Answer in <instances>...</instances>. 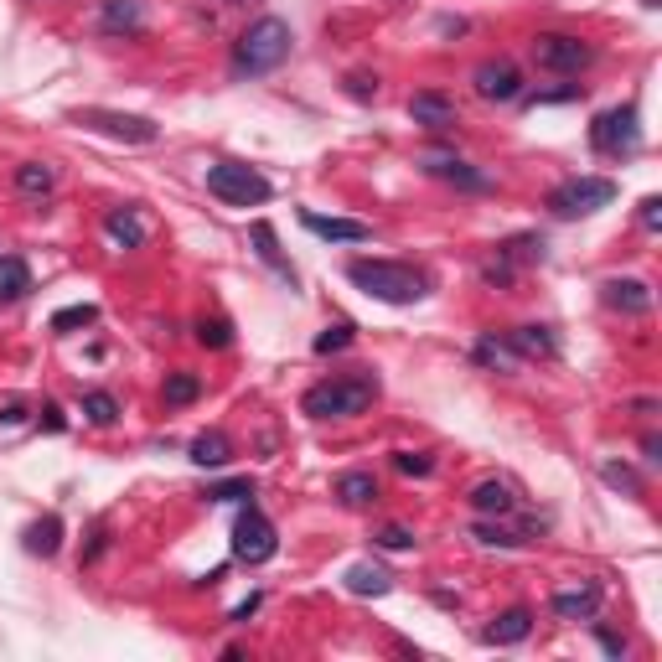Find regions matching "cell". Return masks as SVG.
I'll list each match as a JSON object with an SVG mask.
<instances>
[{"mask_svg": "<svg viewBox=\"0 0 662 662\" xmlns=\"http://www.w3.org/2000/svg\"><path fill=\"white\" fill-rule=\"evenodd\" d=\"M104 233H109V244H119V249H145V223L130 213V207H114V213L104 218Z\"/></svg>", "mask_w": 662, "mask_h": 662, "instance_id": "cell-20", "label": "cell"}, {"mask_svg": "<svg viewBox=\"0 0 662 662\" xmlns=\"http://www.w3.org/2000/svg\"><path fill=\"white\" fill-rule=\"evenodd\" d=\"M471 533H476V544H487V549H518V544H528L523 533H513V528H497V523H476Z\"/></svg>", "mask_w": 662, "mask_h": 662, "instance_id": "cell-30", "label": "cell"}, {"mask_svg": "<svg viewBox=\"0 0 662 662\" xmlns=\"http://www.w3.org/2000/svg\"><path fill=\"white\" fill-rule=\"evenodd\" d=\"M347 280L363 295L383 300V306H414V300L430 295V280L414 264H394V259H352Z\"/></svg>", "mask_w": 662, "mask_h": 662, "instance_id": "cell-1", "label": "cell"}, {"mask_svg": "<svg viewBox=\"0 0 662 662\" xmlns=\"http://www.w3.org/2000/svg\"><path fill=\"white\" fill-rule=\"evenodd\" d=\"M290 21L280 16H259L244 37L233 42V73L238 78H264V73H275L285 57H290Z\"/></svg>", "mask_w": 662, "mask_h": 662, "instance_id": "cell-2", "label": "cell"}, {"mask_svg": "<svg viewBox=\"0 0 662 662\" xmlns=\"http://www.w3.org/2000/svg\"><path fill=\"white\" fill-rule=\"evenodd\" d=\"M83 414H88V425H114L119 419V404H114V394H83Z\"/></svg>", "mask_w": 662, "mask_h": 662, "instance_id": "cell-32", "label": "cell"}, {"mask_svg": "<svg viewBox=\"0 0 662 662\" xmlns=\"http://www.w3.org/2000/svg\"><path fill=\"white\" fill-rule=\"evenodd\" d=\"M373 544H378V549H388V554H404V549H414V533H409V528H399V523H388V528H378V533H373Z\"/></svg>", "mask_w": 662, "mask_h": 662, "instance_id": "cell-36", "label": "cell"}, {"mask_svg": "<svg viewBox=\"0 0 662 662\" xmlns=\"http://www.w3.org/2000/svg\"><path fill=\"white\" fill-rule=\"evenodd\" d=\"M528 631H533V611L528 606H513V611H502L487 626V642L492 647H518V642H528Z\"/></svg>", "mask_w": 662, "mask_h": 662, "instance_id": "cell-18", "label": "cell"}, {"mask_svg": "<svg viewBox=\"0 0 662 662\" xmlns=\"http://www.w3.org/2000/svg\"><path fill=\"white\" fill-rule=\"evenodd\" d=\"M590 145H595V156H606V161L637 156V150H642V119H637V104H621V109L595 114Z\"/></svg>", "mask_w": 662, "mask_h": 662, "instance_id": "cell-4", "label": "cell"}, {"mask_svg": "<svg viewBox=\"0 0 662 662\" xmlns=\"http://www.w3.org/2000/svg\"><path fill=\"white\" fill-rule=\"evenodd\" d=\"M616 202V182L611 176H569L549 192V213L554 218H590L600 207Z\"/></svg>", "mask_w": 662, "mask_h": 662, "instance_id": "cell-6", "label": "cell"}, {"mask_svg": "<svg viewBox=\"0 0 662 662\" xmlns=\"http://www.w3.org/2000/svg\"><path fill=\"white\" fill-rule=\"evenodd\" d=\"M595 637H600V647H606L611 657H626V637H616V631H606V626H595Z\"/></svg>", "mask_w": 662, "mask_h": 662, "instance_id": "cell-40", "label": "cell"}, {"mask_svg": "<svg viewBox=\"0 0 662 662\" xmlns=\"http://www.w3.org/2000/svg\"><path fill=\"white\" fill-rule=\"evenodd\" d=\"M347 94H352V99H373V94H378V83H368L363 73H352V78H347Z\"/></svg>", "mask_w": 662, "mask_h": 662, "instance_id": "cell-41", "label": "cell"}, {"mask_svg": "<svg viewBox=\"0 0 662 662\" xmlns=\"http://www.w3.org/2000/svg\"><path fill=\"white\" fill-rule=\"evenodd\" d=\"M57 187V171L47 166V161H26V166H16V192H26V197H47Z\"/></svg>", "mask_w": 662, "mask_h": 662, "instance_id": "cell-27", "label": "cell"}, {"mask_svg": "<svg viewBox=\"0 0 662 662\" xmlns=\"http://www.w3.org/2000/svg\"><path fill=\"white\" fill-rule=\"evenodd\" d=\"M249 238H254V254H259L269 269H275L280 280H290V285H295V269H290V259L280 254V238H275V228H269V223H254V228H249Z\"/></svg>", "mask_w": 662, "mask_h": 662, "instance_id": "cell-21", "label": "cell"}, {"mask_svg": "<svg viewBox=\"0 0 662 662\" xmlns=\"http://www.w3.org/2000/svg\"><path fill=\"white\" fill-rule=\"evenodd\" d=\"M259 600H264V595H249L244 606H233V616H228V621H233V626H249V616L259 611Z\"/></svg>", "mask_w": 662, "mask_h": 662, "instance_id": "cell-42", "label": "cell"}, {"mask_svg": "<svg viewBox=\"0 0 662 662\" xmlns=\"http://www.w3.org/2000/svg\"><path fill=\"white\" fill-rule=\"evenodd\" d=\"M275 554H280L275 523H269L259 507L249 502L244 513H238V523H233V559H238V564H269Z\"/></svg>", "mask_w": 662, "mask_h": 662, "instance_id": "cell-7", "label": "cell"}, {"mask_svg": "<svg viewBox=\"0 0 662 662\" xmlns=\"http://www.w3.org/2000/svg\"><path fill=\"white\" fill-rule=\"evenodd\" d=\"M207 192H213L218 202H228V207H259V202L275 197V187H269L254 166H238V161H213L207 166Z\"/></svg>", "mask_w": 662, "mask_h": 662, "instance_id": "cell-5", "label": "cell"}, {"mask_svg": "<svg viewBox=\"0 0 662 662\" xmlns=\"http://www.w3.org/2000/svg\"><path fill=\"white\" fill-rule=\"evenodd\" d=\"M331 492H337L347 507H368V502H378V481H373V471H342Z\"/></svg>", "mask_w": 662, "mask_h": 662, "instance_id": "cell-22", "label": "cell"}, {"mask_svg": "<svg viewBox=\"0 0 662 662\" xmlns=\"http://www.w3.org/2000/svg\"><path fill=\"white\" fill-rule=\"evenodd\" d=\"M300 223H306V233L326 238V244H363V238H373L368 223L357 218H321V213H300Z\"/></svg>", "mask_w": 662, "mask_h": 662, "instance_id": "cell-13", "label": "cell"}, {"mask_svg": "<svg viewBox=\"0 0 662 662\" xmlns=\"http://www.w3.org/2000/svg\"><path fill=\"white\" fill-rule=\"evenodd\" d=\"M197 342H202V347H233V326H228L223 316H213V321L202 316V321H197Z\"/></svg>", "mask_w": 662, "mask_h": 662, "instance_id": "cell-34", "label": "cell"}, {"mask_svg": "<svg viewBox=\"0 0 662 662\" xmlns=\"http://www.w3.org/2000/svg\"><path fill=\"white\" fill-rule=\"evenodd\" d=\"M471 507L481 518H507L518 507V497H513L507 481H476V487H471Z\"/></svg>", "mask_w": 662, "mask_h": 662, "instance_id": "cell-17", "label": "cell"}, {"mask_svg": "<svg viewBox=\"0 0 662 662\" xmlns=\"http://www.w3.org/2000/svg\"><path fill=\"white\" fill-rule=\"evenodd\" d=\"M57 549H63V518H57V513H47L42 523H32V528H26V554H42V559H52Z\"/></svg>", "mask_w": 662, "mask_h": 662, "instance_id": "cell-24", "label": "cell"}, {"mask_svg": "<svg viewBox=\"0 0 662 662\" xmlns=\"http://www.w3.org/2000/svg\"><path fill=\"white\" fill-rule=\"evenodd\" d=\"M94 321H99V306H88V300H83V306H63V311H57L52 331H73V326H94Z\"/></svg>", "mask_w": 662, "mask_h": 662, "instance_id": "cell-33", "label": "cell"}, {"mask_svg": "<svg viewBox=\"0 0 662 662\" xmlns=\"http://www.w3.org/2000/svg\"><path fill=\"white\" fill-rule=\"evenodd\" d=\"M507 347L518 357H554V331L549 326H518V331H507Z\"/></svg>", "mask_w": 662, "mask_h": 662, "instance_id": "cell-23", "label": "cell"}, {"mask_svg": "<svg viewBox=\"0 0 662 662\" xmlns=\"http://www.w3.org/2000/svg\"><path fill=\"white\" fill-rule=\"evenodd\" d=\"M378 399V378L373 373H352V378H326L316 388H306V399H300V414L311 419H352L373 409Z\"/></svg>", "mask_w": 662, "mask_h": 662, "instance_id": "cell-3", "label": "cell"}, {"mask_svg": "<svg viewBox=\"0 0 662 662\" xmlns=\"http://www.w3.org/2000/svg\"><path fill=\"white\" fill-rule=\"evenodd\" d=\"M425 171L440 176V182H450V187H461V192H487L492 187L487 176H481L476 166H466L461 156H425Z\"/></svg>", "mask_w": 662, "mask_h": 662, "instance_id": "cell-14", "label": "cell"}, {"mask_svg": "<svg viewBox=\"0 0 662 662\" xmlns=\"http://www.w3.org/2000/svg\"><path fill=\"white\" fill-rule=\"evenodd\" d=\"M228 461H233V440H228L223 430H202V435L192 440V466L218 471V466H228Z\"/></svg>", "mask_w": 662, "mask_h": 662, "instance_id": "cell-19", "label": "cell"}, {"mask_svg": "<svg viewBox=\"0 0 662 662\" xmlns=\"http://www.w3.org/2000/svg\"><path fill=\"white\" fill-rule=\"evenodd\" d=\"M213 502H238V497H254V476H233V481H213L207 487Z\"/></svg>", "mask_w": 662, "mask_h": 662, "instance_id": "cell-35", "label": "cell"}, {"mask_svg": "<svg viewBox=\"0 0 662 662\" xmlns=\"http://www.w3.org/2000/svg\"><path fill=\"white\" fill-rule=\"evenodd\" d=\"M409 119L425 130H450L456 125V104H450L445 94H414L409 99Z\"/></svg>", "mask_w": 662, "mask_h": 662, "instance_id": "cell-15", "label": "cell"}, {"mask_svg": "<svg viewBox=\"0 0 662 662\" xmlns=\"http://www.w3.org/2000/svg\"><path fill=\"white\" fill-rule=\"evenodd\" d=\"M233 6H238V0H233Z\"/></svg>", "mask_w": 662, "mask_h": 662, "instance_id": "cell-45", "label": "cell"}, {"mask_svg": "<svg viewBox=\"0 0 662 662\" xmlns=\"http://www.w3.org/2000/svg\"><path fill=\"white\" fill-rule=\"evenodd\" d=\"M642 456H647L652 466L662 461V440H657V435H647V440H642Z\"/></svg>", "mask_w": 662, "mask_h": 662, "instance_id": "cell-44", "label": "cell"}, {"mask_svg": "<svg viewBox=\"0 0 662 662\" xmlns=\"http://www.w3.org/2000/svg\"><path fill=\"white\" fill-rule=\"evenodd\" d=\"M26 290H32V269H26V259L6 254L0 259V300H21Z\"/></svg>", "mask_w": 662, "mask_h": 662, "instance_id": "cell-28", "label": "cell"}, {"mask_svg": "<svg viewBox=\"0 0 662 662\" xmlns=\"http://www.w3.org/2000/svg\"><path fill=\"white\" fill-rule=\"evenodd\" d=\"M352 337H357V326L352 321H331L321 337H316V357H326V352H342V347H352Z\"/></svg>", "mask_w": 662, "mask_h": 662, "instance_id": "cell-31", "label": "cell"}, {"mask_svg": "<svg viewBox=\"0 0 662 662\" xmlns=\"http://www.w3.org/2000/svg\"><path fill=\"white\" fill-rule=\"evenodd\" d=\"M590 57L595 52L580 37H564V32H544L533 42V63L549 68V73H580V68H590Z\"/></svg>", "mask_w": 662, "mask_h": 662, "instance_id": "cell-9", "label": "cell"}, {"mask_svg": "<svg viewBox=\"0 0 662 662\" xmlns=\"http://www.w3.org/2000/svg\"><path fill=\"white\" fill-rule=\"evenodd\" d=\"M600 300L621 316H647L652 311V285L647 280H606L600 285Z\"/></svg>", "mask_w": 662, "mask_h": 662, "instance_id": "cell-12", "label": "cell"}, {"mask_svg": "<svg viewBox=\"0 0 662 662\" xmlns=\"http://www.w3.org/2000/svg\"><path fill=\"white\" fill-rule=\"evenodd\" d=\"M642 228H662V197H642Z\"/></svg>", "mask_w": 662, "mask_h": 662, "instance_id": "cell-39", "label": "cell"}, {"mask_svg": "<svg viewBox=\"0 0 662 662\" xmlns=\"http://www.w3.org/2000/svg\"><path fill=\"white\" fill-rule=\"evenodd\" d=\"M600 600H606V590H600L595 580H585V585H569V590H554V595H549V611H554L559 621H595V611H600Z\"/></svg>", "mask_w": 662, "mask_h": 662, "instance_id": "cell-11", "label": "cell"}, {"mask_svg": "<svg viewBox=\"0 0 662 662\" xmlns=\"http://www.w3.org/2000/svg\"><path fill=\"white\" fill-rule=\"evenodd\" d=\"M78 125L99 130V135H109V140H125V145H156V135H161L156 119H145V114H119V109H78Z\"/></svg>", "mask_w": 662, "mask_h": 662, "instance_id": "cell-8", "label": "cell"}, {"mask_svg": "<svg viewBox=\"0 0 662 662\" xmlns=\"http://www.w3.org/2000/svg\"><path fill=\"white\" fill-rule=\"evenodd\" d=\"M347 590L352 595H388L394 590V575H388L383 564H352L347 569Z\"/></svg>", "mask_w": 662, "mask_h": 662, "instance_id": "cell-25", "label": "cell"}, {"mask_svg": "<svg viewBox=\"0 0 662 662\" xmlns=\"http://www.w3.org/2000/svg\"><path fill=\"white\" fill-rule=\"evenodd\" d=\"M63 425H68V419H63V409H57V404H47V409H42V430H52V435H57Z\"/></svg>", "mask_w": 662, "mask_h": 662, "instance_id": "cell-43", "label": "cell"}, {"mask_svg": "<svg viewBox=\"0 0 662 662\" xmlns=\"http://www.w3.org/2000/svg\"><path fill=\"white\" fill-rule=\"evenodd\" d=\"M197 394H202V383H197L192 373H171V378H166V404H171V409L197 404Z\"/></svg>", "mask_w": 662, "mask_h": 662, "instance_id": "cell-29", "label": "cell"}, {"mask_svg": "<svg viewBox=\"0 0 662 662\" xmlns=\"http://www.w3.org/2000/svg\"><path fill=\"white\" fill-rule=\"evenodd\" d=\"M471 357H476L481 368H502V373H513V368L523 363V357H518L513 347H507V342H497V337H476Z\"/></svg>", "mask_w": 662, "mask_h": 662, "instance_id": "cell-26", "label": "cell"}, {"mask_svg": "<svg viewBox=\"0 0 662 662\" xmlns=\"http://www.w3.org/2000/svg\"><path fill=\"white\" fill-rule=\"evenodd\" d=\"M600 481H606V487H621V492H642L637 471H631V466H616V461H606V466H600Z\"/></svg>", "mask_w": 662, "mask_h": 662, "instance_id": "cell-37", "label": "cell"}, {"mask_svg": "<svg viewBox=\"0 0 662 662\" xmlns=\"http://www.w3.org/2000/svg\"><path fill=\"white\" fill-rule=\"evenodd\" d=\"M394 466H399L404 476H430V471H435V461L425 456V450H399V456H394Z\"/></svg>", "mask_w": 662, "mask_h": 662, "instance_id": "cell-38", "label": "cell"}, {"mask_svg": "<svg viewBox=\"0 0 662 662\" xmlns=\"http://www.w3.org/2000/svg\"><path fill=\"white\" fill-rule=\"evenodd\" d=\"M471 83H476V94L487 99V104H513V99H523V73H518V63H507V57L481 63Z\"/></svg>", "mask_w": 662, "mask_h": 662, "instance_id": "cell-10", "label": "cell"}, {"mask_svg": "<svg viewBox=\"0 0 662 662\" xmlns=\"http://www.w3.org/2000/svg\"><path fill=\"white\" fill-rule=\"evenodd\" d=\"M99 26H104L109 37H135V32H145V11H140V0H104Z\"/></svg>", "mask_w": 662, "mask_h": 662, "instance_id": "cell-16", "label": "cell"}]
</instances>
